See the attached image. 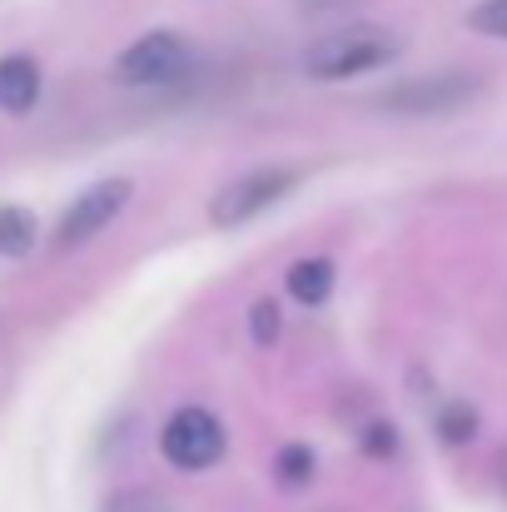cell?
I'll list each match as a JSON object with an SVG mask.
<instances>
[{"instance_id":"ba28073f","label":"cell","mask_w":507,"mask_h":512,"mask_svg":"<svg viewBox=\"0 0 507 512\" xmlns=\"http://www.w3.org/2000/svg\"><path fill=\"white\" fill-rule=\"evenodd\" d=\"M284 289H289L299 304H324V299L334 294V259H324V254L294 259L289 274H284Z\"/></svg>"},{"instance_id":"5bb4252c","label":"cell","mask_w":507,"mask_h":512,"mask_svg":"<svg viewBox=\"0 0 507 512\" xmlns=\"http://www.w3.org/2000/svg\"><path fill=\"white\" fill-rule=\"evenodd\" d=\"M100 512H174V508H169V498H160V493H115Z\"/></svg>"},{"instance_id":"6da1fadb","label":"cell","mask_w":507,"mask_h":512,"mask_svg":"<svg viewBox=\"0 0 507 512\" xmlns=\"http://www.w3.org/2000/svg\"><path fill=\"white\" fill-rule=\"evenodd\" d=\"M398 55V35L383 30V25H348L324 35L314 50H309V75L314 80H353V75H368L378 65H388Z\"/></svg>"},{"instance_id":"e0dca14e","label":"cell","mask_w":507,"mask_h":512,"mask_svg":"<svg viewBox=\"0 0 507 512\" xmlns=\"http://www.w3.org/2000/svg\"><path fill=\"white\" fill-rule=\"evenodd\" d=\"M498 478H503V488H507V453L498 458Z\"/></svg>"},{"instance_id":"7a4b0ae2","label":"cell","mask_w":507,"mask_h":512,"mask_svg":"<svg viewBox=\"0 0 507 512\" xmlns=\"http://www.w3.org/2000/svg\"><path fill=\"white\" fill-rule=\"evenodd\" d=\"M294 184H299V170H289V165H259V170L234 174V179L209 199V219H214L219 229L249 224V219H259L264 209H274Z\"/></svg>"},{"instance_id":"52a82bcc","label":"cell","mask_w":507,"mask_h":512,"mask_svg":"<svg viewBox=\"0 0 507 512\" xmlns=\"http://www.w3.org/2000/svg\"><path fill=\"white\" fill-rule=\"evenodd\" d=\"M40 100V65L30 55H5L0 60V110L5 115H25Z\"/></svg>"},{"instance_id":"5b68a950","label":"cell","mask_w":507,"mask_h":512,"mask_svg":"<svg viewBox=\"0 0 507 512\" xmlns=\"http://www.w3.org/2000/svg\"><path fill=\"white\" fill-rule=\"evenodd\" d=\"M194 65V45L174 30H155V35H140L120 60H115V80L120 85H174L184 70Z\"/></svg>"},{"instance_id":"8992f818","label":"cell","mask_w":507,"mask_h":512,"mask_svg":"<svg viewBox=\"0 0 507 512\" xmlns=\"http://www.w3.org/2000/svg\"><path fill=\"white\" fill-rule=\"evenodd\" d=\"M130 194H135V184H130L125 174L90 184V189L60 214V224H55V249H80V244H90L105 224L120 219V209L130 204Z\"/></svg>"},{"instance_id":"3957f363","label":"cell","mask_w":507,"mask_h":512,"mask_svg":"<svg viewBox=\"0 0 507 512\" xmlns=\"http://www.w3.org/2000/svg\"><path fill=\"white\" fill-rule=\"evenodd\" d=\"M229 438H224V423L209 413V408H179L160 433V453L165 463H174L179 473H204L224 458Z\"/></svg>"},{"instance_id":"277c9868","label":"cell","mask_w":507,"mask_h":512,"mask_svg":"<svg viewBox=\"0 0 507 512\" xmlns=\"http://www.w3.org/2000/svg\"><path fill=\"white\" fill-rule=\"evenodd\" d=\"M478 90H483L478 75L438 70V75H418V80L393 85L388 95H378V110H393V115H448V110H463Z\"/></svg>"},{"instance_id":"7c38bea8","label":"cell","mask_w":507,"mask_h":512,"mask_svg":"<svg viewBox=\"0 0 507 512\" xmlns=\"http://www.w3.org/2000/svg\"><path fill=\"white\" fill-rule=\"evenodd\" d=\"M279 329H284L279 304H274V299H254V304H249V334H254V343L269 348V343L279 339Z\"/></svg>"},{"instance_id":"9a60e30c","label":"cell","mask_w":507,"mask_h":512,"mask_svg":"<svg viewBox=\"0 0 507 512\" xmlns=\"http://www.w3.org/2000/svg\"><path fill=\"white\" fill-rule=\"evenodd\" d=\"M363 453H368V458H393V453H398L393 423H368V428H363Z\"/></svg>"},{"instance_id":"4fadbf2b","label":"cell","mask_w":507,"mask_h":512,"mask_svg":"<svg viewBox=\"0 0 507 512\" xmlns=\"http://www.w3.org/2000/svg\"><path fill=\"white\" fill-rule=\"evenodd\" d=\"M468 25L478 35H493V40H507V0H478L468 10Z\"/></svg>"},{"instance_id":"30bf717a","label":"cell","mask_w":507,"mask_h":512,"mask_svg":"<svg viewBox=\"0 0 507 512\" xmlns=\"http://www.w3.org/2000/svg\"><path fill=\"white\" fill-rule=\"evenodd\" d=\"M438 438L448 448H468L478 438V408L473 403H443L438 408Z\"/></svg>"},{"instance_id":"9c48e42d","label":"cell","mask_w":507,"mask_h":512,"mask_svg":"<svg viewBox=\"0 0 507 512\" xmlns=\"http://www.w3.org/2000/svg\"><path fill=\"white\" fill-rule=\"evenodd\" d=\"M30 249H35V219L20 204H0V254L25 259Z\"/></svg>"},{"instance_id":"2e32d148","label":"cell","mask_w":507,"mask_h":512,"mask_svg":"<svg viewBox=\"0 0 507 512\" xmlns=\"http://www.w3.org/2000/svg\"><path fill=\"white\" fill-rule=\"evenodd\" d=\"M309 15H334V10H343V5H353V0H299Z\"/></svg>"},{"instance_id":"8fae6325","label":"cell","mask_w":507,"mask_h":512,"mask_svg":"<svg viewBox=\"0 0 507 512\" xmlns=\"http://www.w3.org/2000/svg\"><path fill=\"white\" fill-rule=\"evenodd\" d=\"M274 473H279V483H284V488H304V483L314 478V448H304V443H289V448H279V458H274Z\"/></svg>"}]
</instances>
